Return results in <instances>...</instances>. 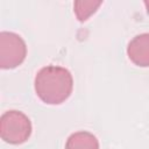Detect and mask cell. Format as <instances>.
I'll list each match as a JSON object with an SVG mask.
<instances>
[{
  "label": "cell",
  "mask_w": 149,
  "mask_h": 149,
  "mask_svg": "<svg viewBox=\"0 0 149 149\" xmlns=\"http://www.w3.org/2000/svg\"><path fill=\"white\" fill-rule=\"evenodd\" d=\"M27 56V44L16 33H0V68L15 69L23 63Z\"/></svg>",
  "instance_id": "cell-3"
},
{
  "label": "cell",
  "mask_w": 149,
  "mask_h": 149,
  "mask_svg": "<svg viewBox=\"0 0 149 149\" xmlns=\"http://www.w3.org/2000/svg\"><path fill=\"white\" fill-rule=\"evenodd\" d=\"M31 122L21 111L10 109L0 118V136L9 144H22L31 135Z\"/></svg>",
  "instance_id": "cell-2"
},
{
  "label": "cell",
  "mask_w": 149,
  "mask_h": 149,
  "mask_svg": "<svg viewBox=\"0 0 149 149\" xmlns=\"http://www.w3.org/2000/svg\"><path fill=\"white\" fill-rule=\"evenodd\" d=\"M34 87L37 97L48 105H59L72 93L71 72L58 65L43 66L35 76Z\"/></svg>",
  "instance_id": "cell-1"
},
{
  "label": "cell",
  "mask_w": 149,
  "mask_h": 149,
  "mask_svg": "<svg viewBox=\"0 0 149 149\" xmlns=\"http://www.w3.org/2000/svg\"><path fill=\"white\" fill-rule=\"evenodd\" d=\"M144 6H146V8H147V12L149 13V1H144Z\"/></svg>",
  "instance_id": "cell-7"
},
{
  "label": "cell",
  "mask_w": 149,
  "mask_h": 149,
  "mask_svg": "<svg viewBox=\"0 0 149 149\" xmlns=\"http://www.w3.org/2000/svg\"><path fill=\"white\" fill-rule=\"evenodd\" d=\"M127 56L135 65L149 66V33H143L133 37L127 45Z\"/></svg>",
  "instance_id": "cell-4"
},
{
  "label": "cell",
  "mask_w": 149,
  "mask_h": 149,
  "mask_svg": "<svg viewBox=\"0 0 149 149\" xmlns=\"http://www.w3.org/2000/svg\"><path fill=\"white\" fill-rule=\"evenodd\" d=\"M65 149H99V141L92 133L80 130L68 137Z\"/></svg>",
  "instance_id": "cell-5"
},
{
  "label": "cell",
  "mask_w": 149,
  "mask_h": 149,
  "mask_svg": "<svg viewBox=\"0 0 149 149\" xmlns=\"http://www.w3.org/2000/svg\"><path fill=\"white\" fill-rule=\"evenodd\" d=\"M102 1H84L77 0L73 2V12L80 22L86 21L91 15H93L97 9L101 6Z\"/></svg>",
  "instance_id": "cell-6"
}]
</instances>
